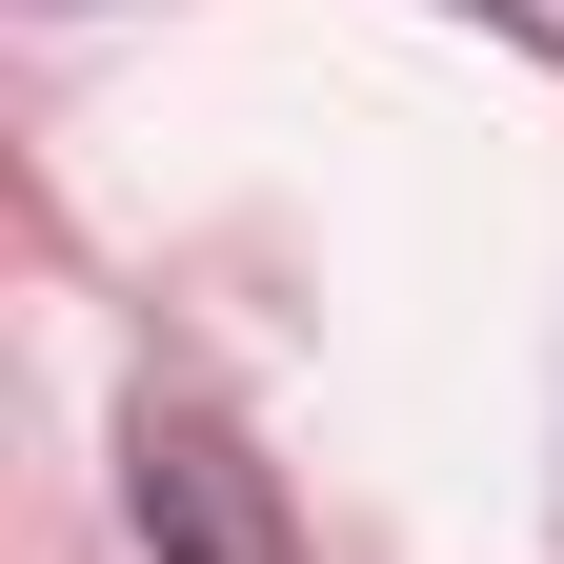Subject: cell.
Listing matches in <instances>:
<instances>
[{
	"instance_id": "obj_1",
	"label": "cell",
	"mask_w": 564,
	"mask_h": 564,
	"mask_svg": "<svg viewBox=\"0 0 564 564\" xmlns=\"http://www.w3.org/2000/svg\"><path fill=\"white\" fill-rule=\"evenodd\" d=\"M121 505H141L162 564H282V484H262V444L223 403H141L121 423Z\"/></svg>"
},
{
	"instance_id": "obj_2",
	"label": "cell",
	"mask_w": 564,
	"mask_h": 564,
	"mask_svg": "<svg viewBox=\"0 0 564 564\" xmlns=\"http://www.w3.org/2000/svg\"><path fill=\"white\" fill-rule=\"evenodd\" d=\"M464 21H505V41H544V61H564V0H464Z\"/></svg>"
}]
</instances>
